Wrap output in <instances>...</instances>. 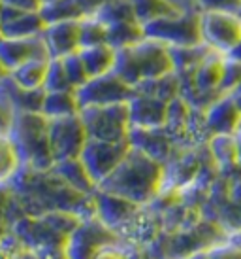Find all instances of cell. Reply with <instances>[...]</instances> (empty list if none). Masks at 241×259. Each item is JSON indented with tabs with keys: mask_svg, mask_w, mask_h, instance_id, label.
<instances>
[{
	"mask_svg": "<svg viewBox=\"0 0 241 259\" xmlns=\"http://www.w3.org/2000/svg\"><path fill=\"white\" fill-rule=\"evenodd\" d=\"M8 187L25 216H42L53 210H66L81 220L96 218V204L92 195H83L66 186L53 170H38L19 166L10 178Z\"/></svg>",
	"mask_w": 241,
	"mask_h": 259,
	"instance_id": "1",
	"label": "cell"
},
{
	"mask_svg": "<svg viewBox=\"0 0 241 259\" xmlns=\"http://www.w3.org/2000/svg\"><path fill=\"white\" fill-rule=\"evenodd\" d=\"M164 184V165L145 155L142 151L130 146L127 157L106 180L98 186V189L109 193L120 195L128 201L147 206L160 193Z\"/></svg>",
	"mask_w": 241,
	"mask_h": 259,
	"instance_id": "2",
	"label": "cell"
},
{
	"mask_svg": "<svg viewBox=\"0 0 241 259\" xmlns=\"http://www.w3.org/2000/svg\"><path fill=\"white\" fill-rule=\"evenodd\" d=\"M113 72L136 89L142 81L173 72L170 48L151 38H143L134 46L117 50Z\"/></svg>",
	"mask_w": 241,
	"mask_h": 259,
	"instance_id": "3",
	"label": "cell"
},
{
	"mask_svg": "<svg viewBox=\"0 0 241 259\" xmlns=\"http://www.w3.org/2000/svg\"><path fill=\"white\" fill-rule=\"evenodd\" d=\"M47 123L49 119L42 112H19L12 115L8 137L19 155L21 166L49 170L55 165L47 135Z\"/></svg>",
	"mask_w": 241,
	"mask_h": 259,
	"instance_id": "4",
	"label": "cell"
},
{
	"mask_svg": "<svg viewBox=\"0 0 241 259\" xmlns=\"http://www.w3.org/2000/svg\"><path fill=\"white\" fill-rule=\"evenodd\" d=\"M145 38L156 40L168 48L198 46L202 44L200 10H183L179 14L164 15L149 23H143Z\"/></svg>",
	"mask_w": 241,
	"mask_h": 259,
	"instance_id": "5",
	"label": "cell"
},
{
	"mask_svg": "<svg viewBox=\"0 0 241 259\" xmlns=\"http://www.w3.org/2000/svg\"><path fill=\"white\" fill-rule=\"evenodd\" d=\"M14 231L36 259H66V238L40 216H25L14 223Z\"/></svg>",
	"mask_w": 241,
	"mask_h": 259,
	"instance_id": "6",
	"label": "cell"
},
{
	"mask_svg": "<svg viewBox=\"0 0 241 259\" xmlns=\"http://www.w3.org/2000/svg\"><path fill=\"white\" fill-rule=\"evenodd\" d=\"M85 125L87 135L92 140L104 142H125L130 133L128 104H109V106H89L79 112Z\"/></svg>",
	"mask_w": 241,
	"mask_h": 259,
	"instance_id": "7",
	"label": "cell"
},
{
	"mask_svg": "<svg viewBox=\"0 0 241 259\" xmlns=\"http://www.w3.org/2000/svg\"><path fill=\"white\" fill-rule=\"evenodd\" d=\"M200 30L202 44L228 57L241 42V17L224 10L200 12Z\"/></svg>",
	"mask_w": 241,
	"mask_h": 259,
	"instance_id": "8",
	"label": "cell"
},
{
	"mask_svg": "<svg viewBox=\"0 0 241 259\" xmlns=\"http://www.w3.org/2000/svg\"><path fill=\"white\" fill-rule=\"evenodd\" d=\"M123 238L106 227L98 218L81 220L79 225L66 238L64 255L66 259H96L102 248L115 244Z\"/></svg>",
	"mask_w": 241,
	"mask_h": 259,
	"instance_id": "9",
	"label": "cell"
},
{
	"mask_svg": "<svg viewBox=\"0 0 241 259\" xmlns=\"http://www.w3.org/2000/svg\"><path fill=\"white\" fill-rule=\"evenodd\" d=\"M136 89L128 85L111 70L102 76L89 78L81 87L76 89V97L81 108L89 106H109V104H123L134 97Z\"/></svg>",
	"mask_w": 241,
	"mask_h": 259,
	"instance_id": "10",
	"label": "cell"
},
{
	"mask_svg": "<svg viewBox=\"0 0 241 259\" xmlns=\"http://www.w3.org/2000/svg\"><path fill=\"white\" fill-rule=\"evenodd\" d=\"M47 135H49V146L55 163L64 161V159L79 157L89 140L87 129L79 114L70 115V117L49 119Z\"/></svg>",
	"mask_w": 241,
	"mask_h": 259,
	"instance_id": "11",
	"label": "cell"
},
{
	"mask_svg": "<svg viewBox=\"0 0 241 259\" xmlns=\"http://www.w3.org/2000/svg\"><path fill=\"white\" fill-rule=\"evenodd\" d=\"M128 151H130L128 140H125V142H104V140L89 138L79 157L85 163L91 178L98 187L120 165V161L127 157Z\"/></svg>",
	"mask_w": 241,
	"mask_h": 259,
	"instance_id": "12",
	"label": "cell"
},
{
	"mask_svg": "<svg viewBox=\"0 0 241 259\" xmlns=\"http://www.w3.org/2000/svg\"><path fill=\"white\" fill-rule=\"evenodd\" d=\"M92 197H94V204H96V218L115 233H119L142 208V204H138V202L128 201L120 195L109 193V191H104L98 187L92 193Z\"/></svg>",
	"mask_w": 241,
	"mask_h": 259,
	"instance_id": "13",
	"label": "cell"
},
{
	"mask_svg": "<svg viewBox=\"0 0 241 259\" xmlns=\"http://www.w3.org/2000/svg\"><path fill=\"white\" fill-rule=\"evenodd\" d=\"M45 29L40 10H19L0 4V36L32 38L40 36Z\"/></svg>",
	"mask_w": 241,
	"mask_h": 259,
	"instance_id": "14",
	"label": "cell"
},
{
	"mask_svg": "<svg viewBox=\"0 0 241 259\" xmlns=\"http://www.w3.org/2000/svg\"><path fill=\"white\" fill-rule=\"evenodd\" d=\"M128 142L134 150L149 155V157H153L155 161L162 163V165H166L179 150L164 127H158V129L130 127Z\"/></svg>",
	"mask_w": 241,
	"mask_h": 259,
	"instance_id": "15",
	"label": "cell"
},
{
	"mask_svg": "<svg viewBox=\"0 0 241 259\" xmlns=\"http://www.w3.org/2000/svg\"><path fill=\"white\" fill-rule=\"evenodd\" d=\"M127 104H128L130 127L158 129V127L166 125V119H168V104L170 102L136 91L134 97Z\"/></svg>",
	"mask_w": 241,
	"mask_h": 259,
	"instance_id": "16",
	"label": "cell"
},
{
	"mask_svg": "<svg viewBox=\"0 0 241 259\" xmlns=\"http://www.w3.org/2000/svg\"><path fill=\"white\" fill-rule=\"evenodd\" d=\"M30 59H51L42 34L32 38L0 36V61L10 72Z\"/></svg>",
	"mask_w": 241,
	"mask_h": 259,
	"instance_id": "17",
	"label": "cell"
},
{
	"mask_svg": "<svg viewBox=\"0 0 241 259\" xmlns=\"http://www.w3.org/2000/svg\"><path fill=\"white\" fill-rule=\"evenodd\" d=\"M43 89H25L8 76L0 81V108L14 115L19 112H42Z\"/></svg>",
	"mask_w": 241,
	"mask_h": 259,
	"instance_id": "18",
	"label": "cell"
},
{
	"mask_svg": "<svg viewBox=\"0 0 241 259\" xmlns=\"http://www.w3.org/2000/svg\"><path fill=\"white\" fill-rule=\"evenodd\" d=\"M207 129L211 135H235L241 125V110L230 93L219 95L206 108Z\"/></svg>",
	"mask_w": 241,
	"mask_h": 259,
	"instance_id": "19",
	"label": "cell"
},
{
	"mask_svg": "<svg viewBox=\"0 0 241 259\" xmlns=\"http://www.w3.org/2000/svg\"><path fill=\"white\" fill-rule=\"evenodd\" d=\"M42 38L45 42L49 57H66L70 53L81 50L79 44V19L76 21L49 23L42 30Z\"/></svg>",
	"mask_w": 241,
	"mask_h": 259,
	"instance_id": "20",
	"label": "cell"
},
{
	"mask_svg": "<svg viewBox=\"0 0 241 259\" xmlns=\"http://www.w3.org/2000/svg\"><path fill=\"white\" fill-rule=\"evenodd\" d=\"M51 170L57 174L66 186H70L72 189H76L79 193L92 195L96 191V184L91 178V174L87 170L85 163L81 161V157L57 161L55 165L51 166Z\"/></svg>",
	"mask_w": 241,
	"mask_h": 259,
	"instance_id": "21",
	"label": "cell"
},
{
	"mask_svg": "<svg viewBox=\"0 0 241 259\" xmlns=\"http://www.w3.org/2000/svg\"><path fill=\"white\" fill-rule=\"evenodd\" d=\"M81 112L76 91H45L42 102V114L47 119L70 117Z\"/></svg>",
	"mask_w": 241,
	"mask_h": 259,
	"instance_id": "22",
	"label": "cell"
},
{
	"mask_svg": "<svg viewBox=\"0 0 241 259\" xmlns=\"http://www.w3.org/2000/svg\"><path fill=\"white\" fill-rule=\"evenodd\" d=\"M79 55L83 59L89 78H94V76H102V74L113 70L117 50H113L107 44H98V46H91V48H81Z\"/></svg>",
	"mask_w": 241,
	"mask_h": 259,
	"instance_id": "23",
	"label": "cell"
},
{
	"mask_svg": "<svg viewBox=\"0 0 241 259\" xmlns=\"http://www.w3.org/2000/svg\"><path fill=\"white\" fill-rule=\"evenodd\" d=\"M209 155L217 165L219 172H226V168L237 165V138L235 135H213L207 142Z\"/></svg>",
	"mask_w": 241,
	"mask_h": 259,
	"instance_id": "24",
	"label": "cell"
},
{
	"mask_svg": "<svg viewBox=\"0 0 241 259\" xmlns=\"http://www.w3.org/2000/svg\"><path fill=\"white\" fill-rule=\"evenodd\" d=\"M47 63L49 59H30L23 65L15 66L10 72V78L14 79L17 85L25 89H43V79L47 72Z\"/></svg>",
	"mask_w": 241,
	"mask_h": 259,
	"instance_id": "25",
	"label": "cell"
},
{
	"mask_svg": "<svg viewBox=\"0 0 241 259\" xmlns=\"http://www.w3.org/2000/svg\"><path fill=\"white\" fill-rule=\"evenodd\" d=\"M211 48H207L206 44L198 46H181V48H170L171 61H173V70L177 74L183 72H194L202 61L211 53Z\"/></svg>",
	"mask_w": 241,
	"mask_h": 259,
	"instance_id": "26",
	"label": "cell"
},
{
	"mask_svg": "<svg viewBox=\"0 0 241 259\" xmlns=\"http://www.w3.org/2000/svg\"><path fill=\"white\" fill-rule=\"evenodd\" d=\"M143 25L140 21H120L107 25V46L113 50H123L128 46H134L140 40H143Z\"/></svg>",
	"mask_w": 241,
	"mask_h": 259,
	"instance_id": "27",
	"label": "cell"
},
{
	"mask_svg": "<svg viewBox=\"0 0 241 259\" xmlns=\"http://www.w3.org/2000/svg\"><path fill=\"white\" fill-rule=\"evenodd\" d=\"M134 8L136 19L142 23H149L153 19L164 17V15H173L183 12V8L171 2V0H130Z\"/></svg>",
	"mask_w": 241,
	"mask_h": 259,
	"instance_id": "28",
	"label": "cell"
},
{
	"mask_svg": "<svg viewBox=\"0 0 241 259\" xmlns=\"http://www.w3.org/2000/svg\"><path fill=\"white\" fill-rule=\"evenodd\" d=\"M40 14H42L45 25H49V23H61V21H76V19H83L85 17L76 0L45 2L40 8Z\"/></svg>",
	"mask_w": 241,
	"mask_h": 259,
	"instance_id": "29",
	"label": "cell"
},
{
	"mask_svg": "<svg viewBox=\"0 0 241 259\" xmlns=\"http://www.w3.org/2000/svg\"><path fill=\"white\" fill-rule=\"evenodd\" d=\"M96 19L104 23V25H113L120 21H134V8L130 4V0H106L100 10L94 14ZM138 21V19H136Z\"/></svg>",
	"mask_w": 241,
	"mask_h": 259,
	"instance_id": "30",
	"label": "cell"
},
{
	"mask_svg": "<svg viewBox=\"0 0 241 259\" xmlns=\"http://www.w3.org/2000/svg\"><path fill=\"white\" fill-rule=\"evenodd\" d=\"M107 27L94 15L79 19V44L81 48H91L98 44H107Z\"/></svg>",
	"mask_w": 241,
	"mask_h": 259,
	"instance_id": "31",
	"label": "cell"
},
{
	"mask_svg": "<svg viewBox=\"0 0 241 259\" xmlns=\"http://www.w3.org/2000/svg\"><path fill=\"white\" fill-rule=\"evenodd\" d=\"M21 166L19 155L15 151L8 133H0V184H8Z\"/></svg>",
	"mask_w": 241,
	"mask_h": 259,
	"instance_id": "32",
	"label": "cell"
},
{
	"mask_svg": "<svg viewBox=\"0 0 241 259\" xmlns=\"http://www.w3.org/2000/svg\"><path fill=\"white\" fill-rule=\"evenodd\" d=\"M43 91H74L66 68L63 65V59L51 57L47 63V72L43 79Z\"/></svg>",
	"mask_w": 241,
	"mask_h": 259,
	"instance_id": "33",
	"label": "cell"
},
{
	"mask_svg": "<svg viewBox=\"0 0 241 259\" xmlns=\"http://www.w3.org/2000/svg\"><path fill=\"white\" fill-rule=\"evenodd\" d=\"M61 59H63V65H64V68H66V74H68V79H70L72 87H74V91H76L78 87H81L87 79H89V72H87L85 65H83V59L79 55V51L70 53V55L61 57Z\"/></svg>",
	"mask_w": 241,
	"mask_h": 259,
	"instance_id": "34",
	"label": "cell"
},
{
	"mask_svg": "<svg viewBox=\"0 0 241 259\" xmlns=\"http://www.w3.org/2000/svg\"><path fill=\"white\" fill-rule=\"evenodd\" d=\"M29 252L23 244L19 237L14 231H8L4 237L0 238V259H21Z\"/></svg>",
	"mask_w": 241,
	"mask_h": 259,
	"instance_id": "35",
	"label": "cell"
},
{
	"mask_svg": "<svg viewBox=\"0 0 241 259\" xmlns=\"http://www.w3.org/2000/svg\"><path fill=\"white\" fill-rule=\"evenodd\" d=\"M241 83V61H235L232 57H226L224 65V78H222V87L220 93H230Z\"/></svg>",
	"mask_w": 241,
	"mask_h": 259,
	"instance_id": "36",
	"label": "cell"
},
{
	"mask_svg": "<svg viewBox=\"0 0 241 259\" xmlns=\"http://www.w3.org/2000/svg\"><path fill=\"white\" fill-rule=\"evenodd\" d=\"M200 12H207V10H224V12H235L239 8L241 0H192Z\"/></svg>",
	"mask_w": 241,
	"mask_h": 259,
	"instance_id": "37",
	"label": "cell"
},
{
	"mask_svg": "<svg viewBox=\"0 0 241 259\" xmlns=\"http://www.w3.org/2000/svg\"><path fill=\"white\" fill-rule=\"evenodd\" d=\"M10 187L8 184H0V238L10 231V222H8V202H10Z\"/></svg>",
	"mask_w": 241,
	"mask_h": 259,
	"instance_id": "38",
	"label": "cell"
},
{
	"mask_svg": "<svg viewBox=\"0 0 241 259\" xmlns=\"http://www.w3.org/2000/svg\"><path fill=\"white\" fill-rule=\"evenodd\" d=\"M209 259H241V244L237 246H215L207 250Z\"/></svg>",
	"mask_w": 241,
	"mask_h": 259,
	"instance_id": "39",
	"label": "cell"
},
{
	"mask_svg": "<svg viewBox=\"0 0 241 259\" xmlns=\"http://www.w3.org/2000/svg\"><path fill=\"white\" fill-rule=\"evenodd\" d=\"M0 4L19 8V10H40L42 8V0H0Z\"/></svg>",
	"mask_w": 241,
	"mask_h": 259,
	"instance_id": "40",
	"label": "cell"
},
{
	"mask_svg": "<svg viewBox=\"0 0 241 259\" xmlns=\"http://www.w3.org/2000/svg\"><path fill=\"white\" fill-rule=\"evenodd\" d=\"M78 2V6L81 8V12L83 15H94L96 12L100 10V6L106 2V0H76Z\"/></svg>",
	"mask_w": 241,
	"mask_h": 259,
	"instance_id": "41",
	"label": "cell"
},
{
	"mask_svg": "<svg viewBox=\"0 0 241 259\" xmlns=\"http://www.w3.org/2000/svg\"><path fill=\"white\" fill-rule=\"evenodd\" d=\"M230 95L234 97V101H235V104H237V108L241 110V83L237 87H235L234 91H230Z\"/></svg>",
	"mask_w": 241,
	"mask_h": 259,
	"instance_id": "42",
	"label": "cell"
},
{
	"mask_svg": "<svg viewBox=\"0 0 241 259\" xmlns=\"http://www.w3.org/2000/svg\"><path fill=\"white\" fill-rule=\"evenodd\" d=\"M235 138H237V165L241 166V133H235Z\"/></svg>",
	"mask_w": 241,
	"mask_h": 259,
	"instance_id": "43",
	"label": "cell"
},
{
	"mask_svg": "<svg viewBox=\"0 0 241 259\" xmlns=\"http://www.w3.org/2000/svg\"><path fill=\"white\" fill-rule=\"evenodd\" d=\"M8 76H10V70H8L6 66H4V63L0 61V81H2V79H6Z\"/></svg>",
	"mask_w": 241,
	"mask_h": 259,
	"instance_id": "44",
	"label": "cell"
},
{
	"mask_svg": "<svg viewBox=\"0 0 241 259\" xmlns=\"http://www.w3.org/2000/svg\"><path fill=\"white\" fill-rule=\"evenodd\" d=\"M228 57L235 59V61H241V42H239V46H237V48H235V50L232 51L230 55H228Z\"/></svg>",
	"mask_w": 241,
	"mask_h": 259,
	"instance_id": "45",
	"label": "cell"
},
{
	"mask_svg": "<svg viewBox=\"0 0 241 259\" xmlns=\"http://www.w3.org/2000/svg\"><path fill=\"white\" fill-rule=\"evenodd\" d=\"M21 259H36V257H34V255H32V253H30V252H27V253H25V255H23Z\"/></svg>",
	"mask_w": 241,
	"mask_h": 259,
	"instance_id": "46",
	"label": "cell"
},
{
	"mask_svg": "<svg viewBox=\"0 0 241 259\" xmlns=\"http://www.w3.org/2000/svg\"><path fill=\"white\" fill-rule=\"evenodd\" d=\"M237 15L241 17V2H239V8H237Z\"/></svg>",
	"mask_w": 241,
	"mask_h": 259,
	"instance_id": "47",
	"label": "cell"
},
{
	"mask_svg": "<svg viewBox=\"0 0 241 259\" xmlns=\"http://www.w3.org/2000/svg\"><path fill=\"white\" fill-rule=\"evenodd\" d=\"M45 2H55V0H42V4H45Z\"/></svg>",
	"mask_w": 241,
	"mask_h": 259,
	"instance_id": "48",
	"label": "cell"
},
{
	"mask_svg": "<svg viewBox=\"0 0 241 259\" xmlns=\"http://www.w3.org/2000/svg\"><path fill=\"white\" fill-rule=\"evenodd\" d=\"M237 133H241V125H239V131H237Z\"/></svg>",
	"mask_w": 241,
	"mask_h": 259,
	"instance_id": "49",
	"label": "cell"
}]
</instances>
